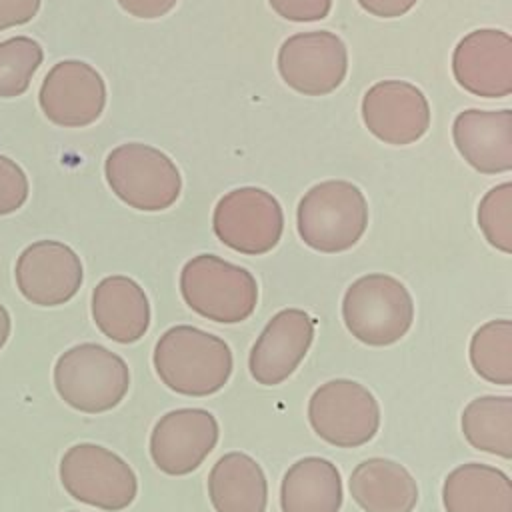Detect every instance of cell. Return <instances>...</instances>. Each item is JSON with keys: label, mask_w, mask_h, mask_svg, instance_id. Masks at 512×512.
Listing matches in <instances>:
<instances>
[{"label": "cell", "mask_w": 512, "mask_h": 512, "mask_svg": "<svg viewBox=\"0 0 512 512\" xmlns=\"http://www.w3.org/2000/svg\"><path fill=\"white\" fill-rule=\"evenodd\" d=\"M152 364L158 378L184 396H210L232 374V350L224 338L190 324L168 328L156 342Z\"/></svg>", "instance_id": "6da1fadb"}, {"label": "cell", "mask_w": 512, "mask_h": 512, "mask_svg": "<svg viewBox=\"0 0 512 512\" xmlns=\"http://www.w3.org/2000/svg\"><path fill=\"white\" fill-rule=\"evenodd\" d=\"M296 228L308 248L324 254L344 252L368 228V202L356 184L324 180L300 198Z\"/></svg>", "instance_id": "7a4b0ae2"}, {"label": "cell", "mask_w": 512, "mask_h": 512, "mask_svg": "<svg viewBox=\"0 0 512 512\" xmlns=\"http://www.w3.org/2000/svg\"><path fill=\"white\" fill-rule=\"evenodd\" d=\"M180 294L192 312L218 324L244 322L258 304L254 274L216 254H198L182 266Z\"/></svg>", "instance_id": "3957f363"}, {"label": "cell", "mask_w": 512, "mask_h": 512, "mask_svg": "<svg viewBox=\"0 0 512 512\" xmlns=\"http://www.w3.org/2000/svg\"><path fill=\"white\" fill-rule=\"evenodd\" d=\"M128 386L130 370L122 356L94 342L68 348L54 364V388L78 412L100 414L116 408Z\"/></svg>", "instance_id": "277c9868"}, {"label": "cell", "mask_w": 512, "mask_h": 512, "mask_svg": "<svg viewBox=\"0 0 512 512\" xmlns=\"http://www.w3.org/2000/svg\"><path fill=\"white\" fill-rule=\"evenodd\" d=\"M342 318L348 332L362 344L390 346L412 328L414 302L398 278L372 272L346 288Z\"/></svg>", "instance_id": "5b68a950"}, {"label": "cell", "mask_w": 512, "mask_h": 512, "mask_svg": "<svg viewBox=\"0 0 512 512\" xmlns=\"http://www.w3.org/2000/svg\"><path fill=\"white\" fill-rule=\"evenodd\" d=\"M104 176L124 204L142 212L166 210L182 192V176L174 160L142 142H126L110 150Z\"/></svg>", "instance_id": "8992f818"}, {"label": "cell", "mask_w": 512, "mask_h": 512, "mask_svg": "<svg viewBox=\"0 0 512 512\" xmlns=\"http://www.w3.org/2000/svg\"><path fill=\"white\" fill-rule=\"evenodd\" d=\"M60 482L74 500L108 512L128 508L138 492V478L130 464L92 442L74 444L64 452Z\"/></svg>", "instance_id": "52a82bcc"}, {"label": "cell", "mask_w": 512, "mask_h": 512, "mask_svg": "<svg viewBox=\"0 0 512 512\" xmlns=\"http://www.w3.org/2000/svg\"><path fill=\"white\" fill-rule=\"evenodd\" d=\"M308 422L320 440L338 448H356L376 436L380 406L364 384L346 378L328 380L308 400Z\"/></svg>", "instance_id": "ba28073f"}, {"label": "cell", "mask_w": 512, "mask_h": 512, "mask_svg": "<svg viewBox=\"0 0 512 512\" xmlns=\"http://www.w3.org/2000/svg\"><path fill=\"white\" fill-rule=\"evenodd\" d=\"M212 230L224 246L240 254L260 256L280 242L284 212L270 192L242 186L226 192L216 202Z\"/></svg>", "instance_id": "9c48e42d"}, {"label": "cell", "mask_w": 512, "mask_h": 512, "mask_svg": "<svg viewBox=\"0 0 512 512\" xmlns=\"http://www.w3.org/2000/svg\"><path fill=\"white\" fill-rule=\"evenodd\" d=\"M278 72L298 94L326 96L346 78V44L338 34L328 30L298 32L280 46Z\"/></svg>", "instance_id": "30bf717a"}, {"label": "cell", "mask_w": 512, "mask_h": 512, "mask_svg": "<svg viewBox=\"0 0 512 512\" xmlns=\"http://www.w3.org/2000/svg\"><path fill=\"white\" fill-rule=\"evenodd\" d=\"M44 116L62 128L94 124L106 106V82L102 74L82 60L54 64L38 90Z\"/></svg>", "instance_id": "8fae6325"}, {"label": "cell", "mask_w": 512, "mask_h": 512, "mask_svg": "<svg viewBox=\"0 0 512 512\" xmlns=\"http://www.w3.org/2000/svg\"><path fill=\"white\" fill-rule=\"evenodd\" d=\"M218 420L202 408H178L160 416L150 434L154 466L168 476L194 472L216 448Z\"/></svg>", "instance_id": "7c38bea8"}, {"label": "cell", "mask_w": 512, "mask_h": 512, "mask_svg": "<svg viewBox=\"0 0 512 512\" xmlns=\"http://www.w3.org/2000/svg\"><path fill=\"white\" fill-rule=\"evenodd\" d=\"M14 280L28 302L52 308L76 296L84 280V268L80 256L68 244L36 240L20 252Z\"/></svg>", "instance_id": "4fadbf2b"}, {"label": "cell", "mask_w": 512, "mask_h": 512, "mask_svg": "<svg viewBox=\"0 0 512 512\" xmlns=\"http://www.w3.org/2000/svg\"><path fill=\"white\" fill-rule=\"evenodd\" d=\"M362 120L384 144L406 146L430 128V104L424 92L406 80H382L362 98Z\"/></svg>", "instance_id": "5bb4252c"}, {"label": "cell", "mask_w": 512, "mask_h": 512, "mask_svg": "<svg viewBox=\"0 0 512 512\" xmlns=\"http://www.w3.org/2000/svg\"><path fill=\"white\" fill-rule=\"evenodd\" d=\"M316 320L300 308L276 312L250 348L248 368L264 386L282 384L304 360L314 340Z\"/></svg>", "instance_id": "9a60e30c"}, {"label": "cell", "mask_w": 512, "mask_h": 512, "mask_svg": "<svg viewBox=\"0 0 512 512\" xmlns=\"http://www.w3.org/2000/svg\"><path fill=\"white\" fill-rule=\"evenodd\" d=\"M456 82L482 98H506L512 92V38L504 30L480 28L466 34L454 48Z\"/></svg>", "instance_id": "2e32d148"}, {"label": "cell", "mask_w": 512, "mask_h": 512, "mask_svg": "<svg viewBox=\"0 0 512 512\" xmlns=\"http://www.w3.org/2000/svg\"><path fill=\"white\" fill-rule=\"evenodd\" d=\"M452 138L460 156L476 172L512 170V110H464L454 118Z\"/></svg>", "instance_id": "e0dca14e"}, {"label": "cell", "mask_w": 512, "mask_h": 512, "mask_svg": "<svg viewBox=\"0 0 512 512\" xmlns=\"http://www.w3.org/2000/svg\"><path fill=\"white\" fill-rule=\"evenodd\" d=\"M96 328L118 344L138 342L150 326V302L144 288L124 274L102 278L92 290Z\"/></svg>", "instance_id": "ac0fdd59"}, {"label": "cell", "mask_w": 512, "mask_h": 512, "mask_svg": "<svg viewBox=\"0 0 512 512\" xmlns=\"http://www.w3.org/2000/svg\"><path fill=\"white\" fill-rule=\"evenodd\" d=\"M350 494L364 512H412L418 504L414 476L388 458L360 462L350 474Z\"/></svg>", "instance_id": "d6986e66"}, {"label": "cell", "mask_w": 512, "mask_h": 512, "mask_svg": "<svg viewBox=\"0 0 512 512\" xmlns=\"http://www.w3.org/2000/svg\"><path fill=\"white\" fill-rule=\"evenodd\" d=\"M208 496L216 512H266L268 480L244 452H228L208 474Z\"/></svg>", "instance_id": "ffe728a7"}, {"label": "cell", "mask_w": 512, "mask_h": 512, "mask_svg": "<svg viewBox=\"0 0 512 512\" xmlns=\"http://www.w3.org/2000/svg\"><path fill=\"white\" fill-rule=\"evenodd\" d=\"M446 512H512V480L500 468L466 462L444 478Z\"/></svg>", "instance_id": "44dd1931"}, {"label": "cell", "mask_w": 512, "mask_h": 512, "mask_svg": "<svg viewBox=\"0 0 512 512\" xmlns=\"http://www.w3.org/2000/svg\"><path fill=\"white\" fill-rule=\"evenodd\" d=\"M342 498L340 470L320 456L294 462L280 484L282 512H340Z\"/></svg>", "instance_id": "7402d4cb"}, {"label": "cell", "mask_w": 512, "mask_h": 512, "mask_svg": "<svg viewBox=\"0 0 512 512\" xmlns=\"http://www.w3.org/2000/svg\"><path fill=\"white\" fill-rule=\"evenodd\" d=\"M462 434L466 442L504 460L512 458V398L480 396L462 412Z\"/></svg>", "instance_id": "603a6c76"}, {"label": "cell", "mask_w": 512, "mask_h": 512, "mask_svg": "<svg viewBox=\"0 0 512 512\" xmlns=\"http://www.w3.org/2000/svg\"><path fill=\"white\" fill-rule=\"evenodd\" d=\"M470 364L486 382L512 384V322L498 318L482 324L470 338Z\"/></svg>", "instance_id": "cb8c5ba5"}, {"label": "cell", "mask_w": 512, "mask_h": 512, "mask_svg": "<svg viewBox=\"0 0 512 512\" xmlns=\"http://www.w3.org/2000/svg\"><path fill=\"white\" fill-rule=\"evenodd\" d=\"M44 60V48L30 36L0 42V98L22 96Z\"/></svg>", "instance_id": "d4e9b609"}, {"label": "cell", "mask_w": 512, "mask_h": 512, "mask_svg": "<svg viewBox=\"0 0 512 512\" xmlns=\"http://www.w3.org/2000/svg\"><path fill=\"white\" fill-rule=\"evenodd\" d=\"M478 226L500 252L512 254V182L490 188L478 204Z\"/></svg>", "instance_id": "484cf974"}, {"label": "cell", "mask_w": 512, "mask_h": 512, "mask_svg": "<svg viewBox=\"0 0 512 512\" xmlns=\"http://www.w3.org/2000/svg\"><path fill=\"white\" fill-rule=\"evenodd\" d=\"M30 194L28 176L18 162L0 154V216L20 210Z\"/></svg>", "instance_id": "4316f807"}, {"label": "cell", "mask_w": 512, "mask_h": 512, "mask_svg": "<svg viewBox=\"0 0 512 512\" xmlns=\"http://www.w3.org/2000/svg\"><path fill=\"white\" fill-rule=\"evenodd\" d=\"M270 8L292 22H314L328 16L332 0H268Z\"/></svg>", "instance_id": "83f0119b"}, {"label": "cell", "mask_w": 512, "mask_h": 512, "mask_svg": "<svg viewBox=\"0 0 512 512\" xmlns=\"http://www.w3.org/2000/svg\"><path fill=\"white\" fill-rule=\"evenodd\" d=\"M40 4L42 0H0V32L34 20Z\"/></svg>", "instance_id": "f1b7e54d"}, {"label": "cell", "mask_w": 512, "mask_h": 512, "mask_svg": "<svg viewBox=\"0 0 512 512\" xmlns=\"http://www.w3.org/2000/svg\"><path fill=\"white\" fill-rule=\"evenodd\" d=\"M176 2L178 0H118L124 12L142 20H154L168 14Z\"/></svg>", "instance_id": "f546056e"}, {"label": "cell", "mask_w": 512, "mask_h": 512, "mask_svg": "<svg viewBox=\"0 0 512 512\" xmlns=\"http://www.w3.org/2000/svg\"><path fill=\"white\" fill-rule=\"evenodd\" d=\"M418 0H358L362 10L378 18H398L410 12Z\"/></svg>", "instance_id": "4dcf8cb0"}, {"label": "cell", "mask_w": 512, "mask_h": 512, "mask_svg": "<svg viewBox=\"0 0 512 512\" xmlns=\"http://www.w3.org/2000/svg\"><path fill=\"white\" fill-rule=\"evenodd\" d=\"M12 332V320H10V312L6 310V306L0 302V350L4 348V344L8 342Z\"/></svg>", "instance_id": "1f68e13d"}, {"label": "cell", "mask_w": 512, "mask_h": 512, "mask_svg": "<svg viewBox=\"0 0 512 512\" xmlns=\"http://www.w3.org/2000/svg\"><path fill=\"white\" fill-rule=\"evenodd\" d=\"M70 512H74V510H70Z\"/></svg>", "instance_id": "d6a6232c"}]
</instances>
